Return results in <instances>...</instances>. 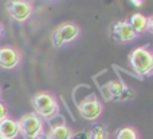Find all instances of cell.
Here are the masks:
<instances>
[{
  "label": "cell",
  "mask_w": 153,
  "mask_h": 139,
  "mask_svg": "<svg viewBox=\"0 0 153 139\" xmlns=\"http://www.w3.org/2000/svg\"><path fill=\"white\" fill-rule=\"evenodd\" d=\"M0 98H1V87H0Z\"/></svg>",
  "instance_id": "21"
},
{
  "label": "cell",
  "mask_w": 153,
  "mask_h": 139,
  "mask_svg": "<svg viewBox=\"0 0 153 139\" xmlns=\"http://www.w3.org/2000/svg\"><path fill=\"white\" fill-rule=\"evenodd\" d=\"M82 34V29L75 21H63L51 32V44L55 50L75 42Z\"/></svg>",
  "instance_id": "3"
},
{
  "label": "cell",
  "mask_w": 153,
  "mask_h": 139,
  "mask_svg": "<svg viewBox=\"0 0 153 139\" xmlns=\"http://www.w3.org/2000/svg\"><path fill=\"white\" fill-rule=\"evenodd\" d=\"M105 91L108 92L109 95V99H118V100H122V99H126V86H125L122 82H118V80H111L106 84L105 87Z\"/></svg>",
  "instance_id": "10"
},
{
  "label": "cell",
  "mask_w": 153,
  "mask_h": 139,
  "mask_svg": "<svg viewBox=\"0 0 153 139\" xmlns=\"http://www.w3.org/2000/svg\"><path fill=\"white\" fill-rule=\"evenodd\" d=\"M110 38L116 43L125 44L137 39V34L132 29L128 20H116L110 27Z\"/></svg>",
  "instance_id": "7"
},
{
  "label": "cell",
  "mask_w": 153,
  "mask_h": 139,
  "mask_svg": "<svg viewBox=\"0 0 153 139\" xmlns=\"http://www.w3.org/2000/svg\"><path fill=\"white\" fill-rule=\"evenodd\" d=\"M129 63L138 76L153 75V50L148 46H140L129 54Z\"/></svg>",
  "instance_id": "2"
},
{
  "label": "cell",
  "mask_w": 153,
  "mask_h": 139,
  "mask_svg": "<svg viewBox=\"0 0 153 139\" xmlns=\"http://www.w3.org/2000/svg\"><path fill=\"white\" fill-rule=\"evenodd\" d=\"M5 10L13 20L24 23L34 13V3L28 0H10L5 3Z\"/></svg>",
  "instance_id": "6"
},
{
  "label": "cell",
  "mask_w": 153,
  "mask_h": 139,
  "mask_svg": "<svg viewBox=\"0 0 153 139\" xmlns=\"http://www.w3.org/2000/svg\"><path fill=\"white\" fill-rule=\"evenodd\" d=\"M3 35H4V26H3V23L0 21V39H1Z\"/></svg>",
  "instance_id": "19"
},
{
  "label": "cell",
  "mask_w": 153,
  "mask_h": 139,
  "mask_svg": "<svg viewBox=\"0 0 153 139\" xmlns=\"http://www.w3.org/2000/svg\"><path fill=\"white\" fill-rule=\"evenodd\" d=\"M34 139H51V137H50V134L48 132H42V134H39L38 137H35Z\"/></svg>",
  "instance_id": "18"
},
{
  "label": "cell",
  "mask_w": 153,
  "mask_h": 139,
  "mask_svg": "<svg viewBox=\"0 0 153 139\" xmlns=\"http://www.w3.org/2000/svg\"><path fill=\"white\" fill-rule=\"evenodd\" d=\"M146 31L151 32L153 35V16H148V27H146Z\"/></svg>",
  "instance_id": "17"
},
{
  "label": "cell",
  "mask_w": 153,
  "mask_h": 139,
  "mask_svg": "<svg viewBox=\"0 0 153 139\" xmlns=\"http://www.w3.org/2000/svg\"><path fill=\"white\" fill-rule=\"evenodd\" d=\"M103 103L97 95L91 94L78 103V111L83 119L89 122H97L103 114Z\"/></svg>",
  "instance_id": "5"
},
{
  "label": "cell",
  "mask_w": 153,
  "mask_h": 139,
  "mask_svg": "<svg viewBox=\"0 0 153 139\" xmlns=\"http://www.w3.org/2000/svg\"><path fill=\"white\" fill-rule=\"evenodd\" d=\"M71 139H90L89 137V131H82V132H76L73 135Z\"/></svg>",
  "instance_id": "16"
},
{
  "label": "cell",
  "mask_w": 153,
  "mask_h": 139,
  "mask_svg": "<svg viewBox=\"0 0 153 139\" xmlns=\"http://www.w3.org/2000/svg\"><path fill=\"white\" fill-rule=\"evenodd\" d=\"M48 134H50L51 139H71L73 135H74V131H73V129L70 126H67V124L59 123V124L51 126Z\"/></svg>",
  "instance_id": "12"
},
{
  "label": "cell",
  "mask_w": 153,
  "mask_h": 139,
  "mask_svg": "<svg viewBox=\"0 0 153 139\" xmlns=\"http://www.w3.org/2000/svg\"><path fill=\"white\" fill-rule=\"evenodd\" d=\"M90 139H110V132L103 124H95L89 131Z\"/></svg>",
  "instance_id": "14"
},
{
  "label": "cell",
  "mask_w": 153,
  "mask_h": 139,
  "mask_svg": "<svg viewBox=\"0 0 153 139\" xmlns=\"http://www.w3.org/2000/svg\"><path fill=\"white\" fill-rule=\"evenodd\" d=\"M8 116H10L8 115V107L0 100V122L4 121V119L8 118Z\"/></svg>",
  "instance_id": "15"
},
{
  "label": "cell",
  "mask_w": 153,
  "mask_h": 139,
  "mask_svg": "<svg viewBox=\"0 0 153 139\" xmlns=\"http://www.w3.org/2000/svg\"><path fill=\"white\" fill-rule=\"evenodd\" d=\"M0 139H5V138H4V137H3V135H1V134H0Z\"/></svg>",
  "instance_id": "20"
},
{
  "label": "cell",
  "mask_w": 153,
  "mask_h": 139,
  "mask_svg": "<svg viewBox=\"0 0 153 139\" xmlns=\"http://www.w3.org/2000/svg\"><path fill=\"white\" fill-rule=\"evenodd\" d=\"M129 26L132 27V29L138 35L146 32V27H148V16L143 15V13H133L129 16V19H126Z\"/></svg>",
  "instance_id": "11"
},
{
  "label": "cell",
  "mask_w": 153,
  "mask_h": 139,
  "mask_svg": "<svg viewBox=\"0 0 153 139\" xmlns=\"http://www.w3.org/2000/svg\"><path fill=\"white\" fill-rule=\"evenodd\" d=\"M0 134L5 139H16L20 135L18 121L11 118V116H8L4 121H1L0 122Z\"/></svg>",
  "instance_id": "9"
},
{
  "label": "cell",
  "mask_w": 153,
  "mask_h": 139,
  "mask_svg": "<svg viewBox=\"0 0 153 139\" xmlns=\"http://www.w3.org/2000/svg\"><path fill=\"white\" fill-rule=\"evenodd\" d=\"M35 114L42 119H53L59 113V102L50 91H38L31 99Z\"/></svg>",
  "instance_id": "1"
},
{
  "label": "cell",
  "mask_w": 153,
  "mask_h": 139,
  "mask_svg": "<svg viewBox=\"0 0 153 139\" xmlns=\"http://www.w3.org/2000/svg\"><path fill=\"white\" fill-rule=\"evenodd\" d=\"M114 139H141V135L134 126H122L114 132Z\"/></svg>",
  "instance_id": "13"
},
{
  "label": "cell",
  "mask_w": 153,
  "mask_h": 139,
  "mask_svg": "<svg viewBox=\"0 0 153 139\" xmlns=\"http://www.w3.org/2000/svg\"><path fill=\"white\" fill-rule=\"evenodd\" d=\"M19 132L24 139H34L45 132V121L35 113H27L18 121Z\"/></svg>",
  "instance_id": "4"
},
{
  "label": "cell",
  "mask_w": 153,
  "mask_h": 139,
  "mask_svg": "<svg viewBox=\"0 0 153 139\" xmlns=\"http://www.w3.org/2000/svg\"><path fill=\"white\" fill-rule=\"evenodd\" d=\"M23 55L15 46H1L0 47V67L3 70H15L20 66Z\"/></svg>",
  "instance_id": "8"
}]
</instances>
